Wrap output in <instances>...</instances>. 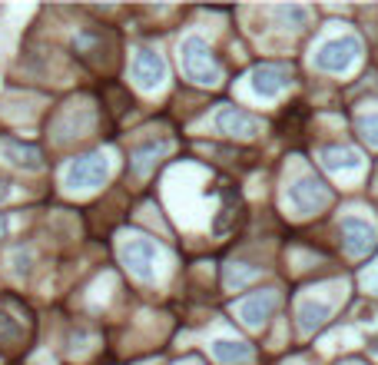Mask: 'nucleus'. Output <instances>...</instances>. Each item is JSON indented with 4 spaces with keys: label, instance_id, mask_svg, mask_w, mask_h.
Wrapping results in <instances>:
<instances>
[{
    "label": "nucleus",
    "instance_id": "7",
    "mask_svg": "<svg viewBox=\"0 0 378 365\" xmlns=\"http://www.w3.org/2000/svg\"><path fill=\"white\" fill-rule=\"evenodd\" d=\"M106 176H110L106 153H87V156H80V160L70 163V169H67V186L70 189H96V186H103Z\"/></svg>",
    "mask_w": 378,
    "mask_h": 365
},
{
    "label": "nucleus",
    "instance_id": "14",
    "mask_svg": "<svg viewBox=\"0 0 378 365\" xmlns=\"http://www.w3.org/2000/svg\"><path fill=\"white\" fill-rule=\"evenodd\" d=\"M166 153H169V139H146V143L133 146V153H130V169H133V176H150L153 167H156Z\"/></svg>",
    "mask_w": 378,
    "mask_h": 365
},
{
    "label": "nucleus",
    "instance_id": "19",
    "mask_svg": "<svg viewBox=\"0 0 378 365\" xmlns=\"http://www.w3.org/2000/svg\"><path fill=\"white\" fill-rule=\"evenodd\" d=\"M355 130L362 133V139L368 143V146H378V110H372V113H359V117H355Z\"/></svg>",
    "mask_w": 378,
    "mask_h": 365
},
{
    "label": "nucleus",
    "instance_id": "5",
    "mask_svg": "<svg viewBox=\"0 0 378 365\" xmlns=\"http://www.w3.org/2000/svg\"><path fill=\"white\" fill-rule=\"evenodd\" d=\"M120 259L137 279H153L160 266V249L146 236H126L120 243Z\"/></svg>",
    "mask_w": 378,
    "mask_h": 365
},
{
    "label": "nucleus",
    "instance_id": "15",
    "mask_svg": "<svg viewBox=\"0 0 378 365\" xmlns=\"http://www.w3.org/2000/svg\"><path fill=\"white\" fill-rule=\"evenodd\" d=\"M322 167L329 169V173H345V169L362 167V156L352 150V146H325L322 150Z\"/></svg>",
    "mask_w": 378,
    "mask_h": 365
},
{
    "label": "nucleus",
    "instance_id": "1",
    "mask_svg": "<svg viewBox=\"0 0 378 365\" xmlns=\"http://www.w3.org/2000/svg\"><path fill=\"white\" fill-rule=\"evenodd\" d=\"M70 50L74 57L83 67H90L96 74H110L117 67V53H120V44H117V33L110 27H100V24H90V27H80V31L70 37Z\"/></svg>",
    "mask_w": 378,
    "mask_h": 365
},
{
    "label": "nucleus",
    "instance_id": "21",
    "mask_svg": "<svg viewBox=\"0 0 378 365\" xmlns=\"http://www.w3.org/2000/svg\"><path fill=\"white\" fill-rule=\"evenodd\" d=\"M275 14L282 17V20H289L292 27H299V24H302V20H305V10H302V7H279Z\"/></svg>",
    "mask_w": 378,
    "mask_h": 365
},
{
    "label": "nucleus",
    "instance_id": "10",
    "mask_svg": "<svg viewBox=\"0 0 378 365\" xmlns=\"http://www.w3.org/2000/svg\"><path fill=\"white\" fill-rule=\"evenodd\" d=\"M338 232H342V246L348 249V256H365L378 239V229L362 216H345Z\"/></svg>",
    "mask_w": 378,
    "mask_h": 365
},
{
    "label": "nucleus",
    "instance_id": "18",
    "mask_svg": "<svg viewBox=\"0 0 378 365\" xmlns=\"http://www.w3.org/2000/svg\"><path fill=\"white\" fill-rule=\"evenodd\" d=\"M259 275V266H242V262H232L226 266V286L229 289H242L246 282H252Z\"/></svg>",
    "mask_w": 378,
    "mask_h": 365
},
{
    "label": "nucleus",
    "instance_id": "2",
    "mask_svg": "<svg viewBox=\"0 0 378 365\" xmlns=\"http://www.w3.org/2000/svg\"><path fill=\"white\" fill-rule=\"evenodd\" d=\"M37 319L31 305H24L17 296H0V355H17L31 349Z\"/></svg>",
    "mask_w": 378,
    "mask_h": 365
},
{
    "label": "nucleus",
    "instance_id": "8",
    "mask_svg": "<svg viewBox=\"0 0 378 365\" xmlns=\"http://www.w3.org/2000/svg\"><path fill=\"white\" fill-rule=\"evenodd\" d=\"M292 67L289 63H259L256 70L249 74V83H252V93L262 96V100H275L279 93L292 83Z\"/></svg>",
    "mask_w": 378,
    "mask_h": 365
},
{
    "label": "nucleus",
    "instance_id": "23",
    "mask_svg": "<svg viewBox=\"0 0 378 365\" xmlns=\"http://www.w3.org/2000/svg\"><path fill=\"white\" fill-rule=\"evenodd\" d=\"M7 229H10V223H7V216L0 213V239H3V236H7Z\"/></svg>",
    "mask_w": 378,
    "mask_h": 365
},
{
    "label": "nucleus",
    "instance_id": "20",
    "mask_svg": "<svg viewBox=\"0 0 378 365\" xmlns=\"http://www.w3.org/2000/svg\"><path fill=\"white\" fill-rule=\"evenodd\" d=\"M10 262H14V273H17V275H31V269H33V253H31V249H17L14 256H10Z\"/></svg>",
    "mask_w": 378,
    "mask_h": 365
},
{
    "label": "nucleus",
    "instance_id": "17",
    "mask_svg": "<svg viewBox=\"0 0 378 365\" xmlns=\"http://www.w3.org/2000/svg\"><path fill=\"white\" fill-rule=\"evenodd\" d=\"M212 355L226 365L249 362V359H252V346H246V342H239V339H216V342H212Z\"/></svg>",
    "mask_w": 378,
    "mask_h": 365
},
{
    "label": "nucleus",
    "instance_id": "6",
    "mask_svg": "<svg viewBox=\"0 0 378 365\" xmlns=\"http://www.w3.org/2000/svg\"><path fill=\"white\" fill-rule=\"evenodd\" d=\"M359 50H362V46H359V37H352V33L332 37V40H325V44L318 46L316 67L325 70V74H345L348 67L355 63Z\"/></svg>",
    "mask_w": 378,
    "mask_h": 365
},
{
    "label": "nucleus",
    "instance_id": "13",
    "mask_svg": "<svg viewBox=\"0 0 378 365\" xmlns=\"http://www.w3.org/2000/svg\"><path fill=\"white\" fill-rule=\"evenodd\" d=\"M0 156L10 167L24 169V173H40L44 169V153L37 150L33 143H24V139H3L0 143Z\"/></svg>",
    "mask_w": 378,
    "mask_h": 365
},
{
    "label": "nucleus",
    "instance_id": "3",
    "mask_svg": "<svg viewBox=\"0 0 378 365\" xmlns=\"http://www.w3.org/2000/svg\"><path fill=\"white\" fill-rule=\"evenodd\" d=\"M180 63H182V74L189 76L193 83H203V87H216L219 76H223V67L212 57L209 44L203 37H196V33L180 44Z\"/></svg>",
    "mask_w": 378,
    "mask_h": 365
},
{
    "label": "nucleus",
    "instance_id": "9",
    "mask_svg": "<svg viewBox=\"0 0 378 365\" xmlns=\"http://www.w3.org/2000/svg\"><path fill=\"white\" fill-rule=\"evenodd\" d=\"M133 80H137L139 90H156V87H163V80H166V60L150 50V46H143L137 50V57H133Z\"/></svg>",
    "mask_w": 378,
    "mask_h": 365
},
{
    "label": "nucleus",
    "instance_id": "11",
    "mask_svg": "<svg viewBox=\"0 0 378 365\" xmlns=\"http://www.w3.org/2000/svg\"><path fill=\"white\" fill-rule=\"evenodd\" d=\"M259 126H262V123H259L252 113H246V110H239V107H219V113H216V130L226 133V137L249 139L259 133Z\"/></svg>",
    "mask_w": 378,
    "mask_h": 365
},
{
    "label": "nucleus",
    "instance_id": "4",
    "mask_svg": "<svg viewBox=\"0 0 378 365\" xmlns=\"http://www.w3.org/2000/svg\"><path fill=\"white\" fill-rule=\"evenodd\" d=\"M286 196H289V203H292L295 213L312 216V213H322V210L332 203V189L318 180L316 173H305V176H299V180L289 186Z\"/></svg>",
    "mask_w": 378,
    "mask_h": 365
},
{
    "label": "nucleus",
    "instance_id": "22",
    "mask_svg": "<svg viewBox=\"0 0 378 365\" xmlns=\"http://www.w3.org/2000/svg\"><path fill=\"white\" fill-rule=\"evenodd\" d=\"M7 196H10V180H7V176H0V203H3Z\"/></svg>",
    "mask_w": 378,
    "mask_h": 365
},
{
    "label": "nucleus",
    "instance_id": "12",
    "mask_svg": "<svg viewBox=\"0 0 378 365\" xmlns=\"http://www.w3.org/2000/svg\"><path fill=\"white\" fill-rule=\"evenodd\" d=\"M275 305H279V296L273 289H262V292H252L249 299H242L236 305V312H239V319L249 325V329H259V325H266V319L275 312Z\"/></svg>",
    "mask_w": 378,
    "mask_h": 365
},
{
    "label": "nucleus",
    "instance_id": "16",
    "mask_svg": "<svg viewBox=\"0 0 378 365\" xmlns=\"http://www.w3.org/2000/svg\"><path fill=\"white\" fill-rule=\"evenodd\" d=\"M329 319V303H318V299H302L299 303V329L305 335H312L316 329H322Z\"/></svg>",
    "mask_w": 378,
    "mask_h": 365
},
{
    "label": "nucleus",
    "instance_id": "24",
    "mask_svg": "<svg viewBox=\"0 0 378 365\" xmlns=\"http://www.w3.org/2000/svg\"><path fill=\"white\" fill-rule=\"evenodd\" d=\"M375 349H378V346H375Z\"/></svg>",
    "mask_w": 378,
    "mask_h": 365
}]
</instances>
